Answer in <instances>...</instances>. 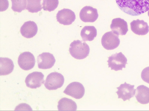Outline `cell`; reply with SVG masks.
Masks as SVG:
<instances>
[{
	"label": "cell",
	"mask_w": 149,
	"mask_h": 111,
	"mask_svg": "<svg viewBox=\"0 0 149 111\" xmlns=\"http://www.w3.org/2000/svg\"><path fill=\"white\" fill-rule=\"evenodd\" d=\"M130 25L131 30L136 34L144 35L148 32L149 27L147 22L143 20H134L131 22Z\"/></svg>",
	"instance_id": "obj_15"
},
{
	"label": "cell",
	"mask_w": 149,
	"mask_h": 111,
	"mask_svg": "<svg viewBox=\"0 0 149 111\" xmlns=\"http://www.w3.org/2000/svg\"><path fill=\"white\" fill-rule=\"evenodd\" d=\"M110 27L112 31L118 36L125 35L128 30L127 22L120 18L113 19Z\"/></svg>",
	"instance_id": "obj_13"
},
{
	"label": "cell",
	"mask_w": 149,
	"mask_h": 111,
	"mask_svg": "<svg viewBox=\"0 0 149 111\" xmlns=\"http://www.w3.org/2000/svg\"><path fill=\"white\" fill-rule=\"evenodd\" d=\"M81 36L84 41H91L96 36L97 30L93 26H86L81 30Z\"/></svg>",
	"instance_id": "obj_19"
},
{
	"label": "cell",
	"mask_w": 149,
	"mask_h": 111,
	"mask_svg": "<svg viewBox=\"0 0 149 111\" xmlns=\"http://www.w3.org/2000/svg\"><path fill=\"white\" fill-rule=\"evenodd\" d=\"M37 62L39 68L47 69L54 65L56 60L53 55L48 52H44L38 56Z\"/></svg>",
	"instance_id": "obj_12"
},
{
	"label": "cell",
	"mask_w": 149,
	"mask_h": 111,
	"mask_svg": "<svg viewBox=\"0 0 149 111\" xmlns=\"http://www.w3.org/2000/svg\"><path fill=\"white\" fill-rule=\"evenodd\" d=\"M148 16H149V10H148Z\"/></svg>",
	"instance_id": "obj_25"
},
{
	"label": "cell",
	"mask_w": 149,
	"mask_h": 111,
	"mask_svg": "<svg viewBox=\"0 0 149 111\" xmlns=\"http://www.w3.org/2000/svg\"><path fill=\"white\" fill-rule=\"evenodd\" d=\"M38 30L36 23L33 21L25 22L20 28V32L22 35L26 38L33 37L36 34Z\"/></svg>",
	"instance_id": "obj_14"
},
{
	"label": "cell",
	"mask_w": 149,
	"mask_h": 111,
	"mask_svg": "<svg viewBox=\"0 0 149 111\" xmlns=\"http://www.w3.org/2000/svg\"><path fill=\"white\" fill-rule=\"evenodd\" d=\"M141 76L142 80L149 84V66L146 67L143 69Z\"/></svg>",
	"instance_id": "obj_23"
},
{
	"label": "cell",
	"mask_w": 149,
	"mask_h": 111,
	"mask_svg": "<svg viewBox=\"0 0 149 111\" xmlns=\"http://www.w3.org/2000/svg\"><path fill=\"white\" fill-rule=\"evenodd\" d=\"M12 2V9L14 12H21L26 9V0H11Z\"/></svg>",
	"instance_id": "obj_21"
},
{
	"label": "cell",
	"mask_w": 149,
	"mask_h": 111,
	"mask_svg": "<svg viewBox=\"0 0 149 111\" xmlns=\"http://www.w3.org/2000/svg\"><path fill=\"white\" fill-rule=\"evenodd\" d=\"M69 51L72 57L77 59H83L89 55L90 48L85 42L74 40L70 44Z\"/></svg>",
	"instance_id": "obj_2"
},
{
	"label": "cell",
	"mask_w": 149,
	"mask_h": 111,
	"mask_svg": "<svg viewBox=\"0 0 149 111\" xmlns=\"http://www.w3.org/2000/svg\"><path fill=\"white\" fill-rule=\"evenodd\" d=\"M57 108L58 110H76L77 106L76 103L73 100L64 97L58 102Z\"/></svg>",
	"instance_id": "obj_18"
},
{
	"label": "cell",
	"mask_w": 149,
	"mask_h": 111,
	"mask_svg": "<svg viewBox=\"0 0 149 111\" xmlns=\"http://www.w3.org/2000/svg\"><path fill=\"white\" fill-rule=\"evenodd\" d=\"M14 65L13 61L7 58H0V75H8L13 71Z\"/></svg>",
	"instance_id": "obj_17"
},
{
	"label": "cell",
	"mask_w": 149,
	"mask_h": 111,
	"mask_svg": "<svg viewBox=\"0 0 149 111\" xmlns=\"http://www.w3.org/2000/svg\"><path fill=\"white\" fill-rule=\"evenodd\" d=\"M1 11L6 10L8 9L9 3L8 0H1Z\"/></svg>",
	"instance_id": "obj_24"
},
{
	"label": "cell",
	"mask_w": 149,
	"mask_h": 111,
	"mask_svg": "<svg viewBox=\"0 0 149 111\" xmlns=\"http://www.w3.org/2000/svg\"><path fill=\"white\" fill-rule=\"evenodd\" d=\"M134 85L127 84L126 82L121 84L119 87H117L118 91L116 92L118 96V98L122 99L124 101L133 97L136 93V89H134Z\"/></svg>",
	"instance_id": "obj_9"
},
{
	"label": "cell",
	"mask_w": 149,
	"mask_h": 111,
	"mask_svg": "<svg viewBox=\"0 0 149 111\" xmlns=\"http://www.w3.org/2000/svg\"><path fill=\"white\" fill-rule=\"evenodd\" d=\"M64 81V78L62 75L58 72H54L47 75L44 85L49 90H55L61 87Z\"/></svg>",
	"instance_id": "obj_3"
},
{
	"label": "cell",
	"mask_w": 149,
	"mask_h": 111,
	"mask_svg": "<svg viewBox=\"0 0 149 111\" xmlns=\"http://www.w3.org/2000/svg\"><path fill=\"white\" fill-rule=\"evenodd\" d=\"M119 8L125 13L137 16L149 10V0H116Z\"/></svg>",
	"instance_id": "obj_1"
},
{
	"label": "cell",
	"mask_w": 149,
	"mask_h": 111,
	"mask_svg": "<svg viewBox=\"0 0 149 111\" xmlns=\"http://www.w3.org/2000/svg\"><path fill=\"white\" fill-rule=\"evenodd\" d=\"M85 90L84 87L81 83L74 82L68 85L63 92L76 99H79L84 96Z\"/></svg>",
	"instance_id": "obj_6"
},
{
	"label": "cell",
	"mask_w": 149,
	"mask_h": 111,
	"mask_svg": "<svg viewBox=\"0 0 149 111\" xmlns=\"http://www.w3.org/2000/svg\"><path fill=\"white\" fill-rule=\"evenodd\" d=\"M79 17L84 22H94L98 17L97 10L91 6H85L80 11Z\"/></svg>",
	"instance_id": "obj_10"
},
{
	"label": "cell",
	"mask_w": 149,
	"mask_h": 111,
	"mask_svg": "<svg viewBox=\"0 0 149 111\" xmlns=\"http://www.w3.org/2000/svg\"><path fill=\"white\" fill-rule=\"evenodd\" d=\"M127 62L126 58L121 52L112 54L109 57L107 61L109 67L116 71L122 70L123 68H125Z\"/></svg>",
	"instance_id": "obj_4"
},
{
	"label": "cell",
	"mask_w": 149,
	"mask_h": 111,
	"mask_svg": "<svg viewBox=\"0 0 149 111\" xmlns=\"http://www.w3.org/2000/svg\"><path fill=\"white\" fill-rule=\"evenodd\" d=\"M135 97L137 101L143 104L149 103V88L144 85L137 87Z\"/></svg>",
	"instance_id": "obj_16"
},
{
	"label": "cell",
	"mask_w": 149,
	"mask_h": 111,
	"mask_svg": "<svg viewBox=\"0 0 149 111\" xmlns=\"http://www.w3.org/2000/svg\"><path fill=\"white\" fill-rule=\"evenodd\" d=\"M101 43L106 49L111 50L118 47L120 43V40L118 35L111 31L103 35L101 39Z\"/></svg>",
	"instance_id": "obj_5"
},
{
	"label": "cell",
	"mask_w": 149,
	"mask_h": 111,
	"mask_svg": "<svg viewBox=\"0 0 149 111\" xmlns=\"http://www.w3.org/2000/svg\"><path fill=\"white\" fill-rule=\"evenodd\" d=\"M36 60L33 54L28 51L21 53L18 59L19 66L24 70H29L32 69L35 65Z\"/></svg>",
	"instance_id": "obj_7"
},
{
	"label": "cell",
	"mask_w": 149,
	"mask_h": 111,
	"mask_svg": "<svg viewBox=\"0 0 149 111\" xmlns=\"http://www.w3.org/2000/svg\"><path fill=\"white\" fill-rule=\"evenodd\" d=\"M58 0H43L42 8L45 11L50 12L54 11L58 7Z\"/></svg>",
	"instance_id": "obj_22"
},
{
	"label": "cell",
	"mask_w": 149,
	"mask_h": 111,
	"mask_svg": "<svg viewBox=\"0 0 149 111\" xmlns=\"http://www.w3.org/2000/svg\"><path fill=\"white\" fill-rule=\"evenodd\" d=\"M43 0H26V9L31 13H36L42 8V1Z\"/></svg>",
	"instance_id": "obj_20"
},
{
	"label": "cell",
	"mask_w": 149,
	"mask_h": 111,
	"mask_svg": "<svg viewBox=\"0 0 149 111\" xmlns=\"http://www.w3.org/2000/svg\"><path fill=\"white\" fill-rule=\"evenodd\" d=\"M44 75L42 72H33L27 76L25 81L27 87L31 88H36L40 87L44 83Z\"/></svg>",
	"instance_id": "obj_8"
},
{
	"label": "cell",
	"mask_w": 149,
	"mask_h": 111,
	"mask_svg": "<svg viewBox=\"0 0 149 111\" xmlns=\"http://www.w3.org/2000/svg\"><path fill=\"white\" fill-rule=\"evenodd\" d=\"M56 19L60 23L64 25L71 24L76 19L74 12L68 9H63L59 11L56 14Z\"/></svg>",
	"instance_id": "obj_11"
}]
</instances>
